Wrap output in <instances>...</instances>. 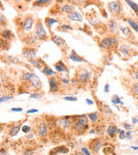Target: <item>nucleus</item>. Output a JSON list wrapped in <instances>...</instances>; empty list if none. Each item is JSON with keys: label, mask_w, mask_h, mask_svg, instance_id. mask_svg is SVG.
Wrapping results in <instances>:
<instances>
[{"label": "nucleus", "mask_w": 138, "mask_h": 155, "mask_svg": "<svg viewBox=\"0 0 138 155\" xmlns=\"http://www.w3.org/2000/svg\"><path fill=\"white\" fill-rule=\"evenodd\" d=\"M36 112H38V110L37 109H30V110H28V114H30V113H36Z\"/></svg>", "instance_id": "obj_42"}, {"label": "nucleus", "mask_w": 138, "mask_h": 155, "mask_svg": "<svg viewBox=\"0 0 138 155\" xmlns=\"http://www.w3.org/2000/svg\"><path fill=\"white\" fill-rule=\"evenodd\" d=\"M128 22H129V23H130V26H131L132 28H133L134 29L136 30V31L138 32V24H137V23H136L134 20H132V19H129Z\"/></svg>", "instance_id": "obj_22"}, {"label": "nucleus", "mask_w": 138, "mask_h": 155, "mask_svg": "<svg viewBox=\"0 0 138 155\" xmlns=\"http://www.w3.org/2000/svg\"><path fill=\"white\" fill-rule=\"evenodd\" d=\"M133 122H134V123H137V119L135 118V117L133 118Z\"/></svg>", "instance_id": "obj_50"}, {"label": "nucleus", "mask_w": 138, "mask_h": 155, "mask_svg": "<svg viewBox=\"0 0 138 155\" xmlns=\"http://www.w3.org/2000/svg\"><path fill=\"white\" fill-rule=\"evenodd\" d=\"M62 82H64L65 84H69V80H68L67 78H62Z\"/></svg>", "instance_id": "obj_48"}, {"label": "nucleus", "mask_w": 138, "mask_h": 155, "mask_svg": "<svg viewBox=\"0 0 138 155\" xmlns=\"http://www.w3.org/2000/svg\"><path fill=\"white\" fill-rule=\"evenodd\" d=\"M33 154H34V151L30 150V149H28V150H26L23 153V155H33Z\"/></svg>", "instance_id": "obj_34"}, {"label": "nucleus", "mask_w": 138, "mask_h": 155, "mask_svg": "<svg viewBox=\"0 0 138 155\" xmlns=\"http://www.w3.org/2000/svg\"><path fill=\"white\" fill-rule=\"evenodd\" d=\"M68 18L72 21H76V22H82L83 17L79 12L77 11H72L70 14H68Z\"/></svg>", "instance_id": "obj_7"}, {"label": "nucleus", "mask_w": 138, "mask_h": 155, "mask_svg": "<svg viewBox=\"0 0 138 155\" xmlns=\"http://www.w3.org/2000/svg\"><path fill=\"white\" fill-rule=\"evenodd\" d=\"M54 67L57 70L58 72H64L66 70V66L64 65V63L61 62V61H59L58 63H56L54 65Z\"/></svg>", "instance_id": "obj_14"}, {"label": "nucleus", "mask_w": 138, "mask_h": 155, "mask_svg": "<svg viewBox=\"0 0 138 155\" xmlns=\"http://www.w3.org/2000/svg\"><path fill=\"white\" fill-rule=\"evenodd\" d=\"M58 88V83H57V78L54 77L51 78L49 79V89L50 91H57Z\"/></svg>", "instance_id": "obj_11"}, {"label": "nucleus", "mask_w": 138, "mask_h": 155, "mask_svg": "<svg viewBox=\"0 0 138 155\" xmlns=\"http://www.w3.org/2000/svg\"><path fill=\"white\" fill-rule=\"evenodd\" d=\"M36 37L38 39H46L47 38V34L45 31L44 28H43V25L41 24L40 22H38L35 25V31H34Z\"/></svg>", "instance_id": "obj_1"}, {"label": "nucleus", "mask_w": 138, "mask_h": 155, "mask_svg": "<svg viewBox=\"0 0 138 155\" xmlns=\"http://www.w3.org/2000/svg\"><path fill=\"white\" fill-rule=\"evenodd\" d=\"M109 9L113 14L118 15L121 12V4L119 2L117 1H112L109 3Z\"/></svg>", "instance_id": "obj_2"}, {"label": "nucleus", "mask_w": 138, "mask_h": 155, "mask_svg": "<svg viewBox=\"0 0 138 155\" xmlns=\"http://www.w3.org/2000/svg\"><path fill=\"white\" fill-rule=\"evenodd\" d=\"M101 146H102V141L99 140V141L96 142L95 145L92 146V150H93L94 152H98V151L99 150V148L101 147Z\"/></svg>", "instance_id": "obj_23"}, {"label": "nucleus", "mask_w": 138, "mask_h": 155, "mask_svg": "<svg viewBox=\"0 0 138 155\" xmlns=\"http://www.w3.org/2000/svg\"><path fill=\"white\" fill-rule=\"evenodd\" d=\"M60 127L63 128V129H68V128L70 127L71 125V120L68 118V117H65V118H62L61 120H59L58 122Z\"/></svg>", "instance_id": "obj_9"}, {"label": "nucleus", "mask_w": 138, "mask_h": 155, "mask_svg": "<svg viewBox=\"0 0 138 155\" xmlns=\"http://www.w3.org/2000/svg\"><path fill=\"white\" fill-rule=\"evenodd\" d=\"M33 19L31 17H29L24 21L23 23V30L25 32H30L32 29V27H33Z\"/></svg>", "instance_id": "obj_6"}, {"label": "nucleus", "mask_w": 138, "mask_h": 155, "mask_svg": "<svg viewBox=\"0 0 138 155\" xmlns=\"http://www.w3.org/2000/svg\"><path fill=\"white\" fill-rule=\"evenodd\" d=\"M62 29H67V30H72V28H71L70 26H68V25H61V27Z\"/></svg>", "instance_id": "obj_38"}, {"label": "nucleus", "mask_w": 138, "mask_h": 155, "mask_svg": "<svg viewBox=\"0 0 138 155\" xmlns=\"http://www.w3.org/2000/svg\"><path fill=\"white\" fill-rule=\"evenodd\" d=\"M10 98H12V97H2L1 99H0V102L3 103L6 100H9V99H10Z\"/></svg>", "instance_id": "obj_39"}, {"label": "nucleus", "mask_w": 138, "mask_h": 155, "mask_svg": "<svg viewBox=\"0 0 138 155\" xmlns=\"http://www.w3.org/2000/svg\"><path fill=\"white\" fill-rule=\"evenodd\" d=\"M69 59H72V60H73V61H76V62H82V61L84 60L83 58L79 57L74 51L72 52V53H71L70 56H69Z\"/></svg>", "instance_id": "obj_13"}, {"label": "nucleus", "mask_w": 138, "mask_h": 155, "mask_svg": "<svg viewBox=\"0 0 138 155\" xmlns=\"http://www.w3.org/2000/svg\"><path fill=\"white\" fill-rule=\"evenodd\" d=\"M0 155H7V152H5L4 149H2L0 152Z\"/></svg>", "instance_id": "obj_45"}, {"label": "nucleus", "mask_w": 138, "mask_h": 155, "mask_svg": "<svg viewBox=\"0 0 138 155\" xmlns=\"http://www.w3.org/2000/svg\"><path fill=\"white\" fill-rule=\"evenodd\" d=\"M81 152H82L83 155H91V154L89 153V151L87 150L86 147H83V148H81Z\"/></svg>", "instance_id": "obj_33"}, {"label": "nucleus", "mask_w": 138, "mask_h": 155, "mask_svg": "<svg viewBox=\"0 0 138 155\" xmlns=\"http://www.w3.org/2000/svg\"><path fill=\"white\" fill-rule=\"evenodd\" d=\"M22 130H23V132L24 133H29L30 131V126H23V128H22Z\"/></svg>", "instance_id": "obj_32"}, {"label": "nucleus", "mask_w": 138, "mask_h": 155, "mask_svg": "<svg viewBox=\"0 0 138 155\" xmlns=\"http://www.w3.org/2000/svg\"><path fill=\"white\" fill-rule=\"evenodd\" d=\"M117 132L120 134H119V138H120V139H124L125 137H126V136H125V133H124V131H123V130H121V129H117Z\"/></svg>", "instance_id": "obj_31"}, {"label": "nucleus", "mask_w": 138, "mask_h": 155, "mask_svg": "<svg viewBox=\"0 0 138 155\" xmlns=\"http://www.w3.org/2000/svg\"><path fill=\"white\" fill-rule=\"evenodd\" d=\"M37 133L40 136H42V137L46 136L47 134H48V128H47L46 124L42 122V123L39 126V128H38Z\"/></svg>", "instance_id": "obj_10"}, {"label": "nucleus", "mask_w": 138, "mask_h": 155, "mask_svg": "<svg viewBox=\"0 0 138 155\" xmlns=\"http://www.w3.org/2000/svg\"><path fill=\"white\" fill-rule=\"evenodd\" d=\"M49 1H44V0H40V1H36L35 2V4H45V3H48Z\"/></svg>", "instance_id": "obj_36"}, {"label": "nucleus", "mask_w": 138, "mask_h": 155, "mask_svg": "<svg viewBox=\"0 0 138 155\" xmlns=\"http://www.w3.org/2000/svg\"><path fill=\"white\" fill-rule=\"evenodd\" d=\"M104 92H109V84H106L105 85V88H104Z\"/></svg>", "instance_id": "obj_46"}, {"label": "nucleus", "mask_w": 138, "mask_h": 155, "mask_svg": "<svg viewBox=\"0 0 138 155\" xmlns=\"http://www.w3.org/2000/svg\"><path fill=\"white\" fill-rule=\"evenodd\" d=\"M47 23H48V26H51V25H53L54 23H58V21H57V20H55V19H53V18H50V17H48V18L47 19Z\"/></svg>", "instance_id": "obj_26"}, {"label": "nucleus", "mask_w": 138, "mask_h": 155, "mask_svg": "<svg viewBox=\"0 0 138 155\" xmlns=\"http://www.w3.org/2000/svg\"><path fill=\"white\" fill-rule=\"evenodd\" d=\"M120 52L124 55L130 54V49H129L128 47L125 46V45H122V46L120 47Z\"/></svg>", "instance_id": "obj_18"}, {"label": "nucleus", "mask_w": 138, "mask_h": 155, "mask_svg": "<svg viewBox=\"0 0 138 155\" xmlns=\"http://www.w3.org/2000/svg\"><path fill=\"white\" fill-rule=\"evenodd\" d=\"M20 128H21V126H16V127L12 128L11 130L10 131V136H15L17 134L18 131L20 130Z\"/></svg>", "instance_id": "obj_19"}, {"label": "nucleus", "mask_w": 138, "mask_h": 155, "mask_svg": "<svg viewBox=\"0 0 138 155\" xmlns=\"http://www.w3.org/2000/svg\"><path fill=\"white\" fill-rule=\"evenodd\" d=\"M126 3H128L129 5H130V6L131 7V8L133 9V10H135L137 13H138V5L137 4V3H135L134 2H132V1H126Z\"/></svg>", "instance_id": "obj_24"}, {"label": "nucleus", "mask_w": 138, "mask_h": 155, "mask_svg": "<svg viewBox=\"0 0 138 155\" xmlns=\"http://www.w3.org/2000/svg\"><path fill=\"white\" fill-rule=\"evenodd\" d=\"M29 81L31 83V84L34 86V88H36V89H39V88H41V81H40L39 78L36 76L35 74H34V73H30V79H29Z\"/></svg>", "instance_id": "obj_5"}, {"label": "nucleus", "mask_w": 138, "mask_h": 155, "mask_svg": "<svg viewBox=\"0 0 138 155\" xmlns=\"http://www.w3.org/2000/svg\"><path fill=\"white\" fill-rule=\"evenodd\" d=\"M116 43V40L113 37H107V38L104 39L100 43V47L104 49H108L109 48L114 45Z\"/></svg>", "instance_id": "obj_3"}, {"label": "nucleus", "mask_w": 138, "mask_h": 155, "mask_svg": "<svg viewBox=\"0 0 138 155\" xmlns=\"http://www.w3.org/2000/svg\"><path fill=\"white\" fill-rule=\"evenodd\" d=\"M11 110H12V111H22V110H23V109H22V108H18V109H15V108H12Z\"/></svg>", "instance_id": "obj_43"}, {"label": "nucleus", "mask_w": 138, "mask_h": 155, "mask_svg": "<svg viewBox=\"0 0 138 155\" xmlns=\"http://www.w3.org/2000/svg\"><path fill=\"white\" fill-rule=\"evenodd\" d=\"M88 117L91 119L92 122H96L98 120V113L97 112H94V113H90L88 114Z\"/></svg>", "instance_id": "obj_21"}, {"label": "nucleus", "mask_w": 138, "mask_h": 155, "mask_svg": "<svg viewBox=\"0 0 138 155\" xmlns=\"http://www.w3.org/2000/svg\"><path fill=\"white\" fill-rule=\"evenodd\" d=\"M117 131V129L115 126H110V127L108 128V129H107V134L110 136H113L114 134H115Z\"/></svg>", "instance_id": "obj_17"}, {"label": "nucleus", "mask_w": 138, "mask_h": 155, "mask_svg": "<svg viewBox=\"0 0 138 155\" xmlns=\"http://www.w3.org/2000/svg\"><path fill=\"white\" fill-rule=\"evenodd\" d=\"M64 99L67 101H71V102H74V101L77 100V98H76V97H66Z\"/></svg>", "instance_id": "obj_35"}, {"label": "nucleus", "mask_w": 138, "mask_h": 155, "mask_svg": "<svg viewBox=\"0 0 138 155\" xmlns=\"http://www.w3.org/2000/svg\"><path fill=\"white\" fill-rule=\"evenodd\" d=\"M72 10H73V7L71 6V5H64V6L61 8V11H62L63 13L70 14L71 12H72Z\"/></svg>", "instance_id": "obj_16"}, {"label": "nucleus", "mask_w": 138, "mask_h": 155, "mask_svg": "<svg viewBox=\"0 0 138 155\" xmlns=\"http://www.w3.org/2000/svg\"><path fill=\"white\" fill-rule=\"evenodd\" d=\"M91 78V73L87 71H83L81 72V73L79 75V79L81 83H86Z\"/></svg>", "instance_id": "obj_8"}, {"label": "nucleus", "mask_w": 138, "mask_h": 155, "mask_svg": "<svg viewBox=\"0 0 138 155\" xmlns=\"http://www.w3.org/2000/svg\"><path fill=\"white\" fill-rule=\"evenodd\" d=\"M35 39H34V37H30V38H29V44H30V45H33V44H34V43H35Z\"/></svg>", "instance_id": "obj_37"}, {"label": "nucleus", "mask_w": 138, "mask_h": 155, "mask_svg": "<svg viewBox=\"0 0 138 155\" xmlns=\"http://www.w3.org/2000/svg\"><path fill=\"white\" fill-rule=\"evenodd\" d=\"M30 73H26L22 76V79H23V81H27L30 79Z\"/></svg>", "instance_id": "obj_28"}, {"label": "nucleus", "mask_w": 138, "mask_h": 155, "mask_svg": "<svg viewBox=\"0 0 138 155\" xmlns=\"http://www.w3.org/2000/svg\"><path fill=\"white\" fill-rule=\"evenodd\" d=\"M41 95L40 94H32L30 97H32V98H39V97H41Z\"/></svg>", "instance_id": "obj_40"}, {"label": "nucleus", "mask_w": 138, "mask_h": 155, "mask_svg": "<svg viewBox=\"0 0 138 155\" xmlns=\"http://www.w3.org/2000/svg\"><path fill=\"white\" fill-rule=\"evenodd\" d=\"M77 122H80V123L84 124V125H86V122H87V118L86 116H79V119H78Z\"/></svg>", "instance_id": "obj_25"}, {"label": "nucleus", "mask_w": 138, "mask_h": 155, "mask_svg": "<svg viewBox=\"0 0 138 155\" xmlns=\"http://www.w3.org/2000/svg\"><path fill=\"white\" fill-rule=\"evenodd\" d=\"M86 103L88 104H93V102H92V101H91L90 99H86Z\"/></svg>", "instance_id": "obj_47"}, {"label": "nucleus", "mask_w": 138, "mask_h": 155, "mask_svg": "<svg viewBox=\"0 0 138 155\" xmlns=\"http://www.w3.org/2000/svg\"><path fill=\"white\" fill-rule=\"evenodd\" d=\"M52 40H53V41H54V42L55 43L56 45H58L59 47H62V46H65V45H66V41H65L62 38H61V37L57 36V35H54V36H53Z\"/></svg>", "instance_id": "obj_12"}, {"label": "nucleus", "mask_w": 138, "mask_h": 155, "mask_svg": "<svg viewBox=\"0 0 138 155\" xmlns=\"http://www.w3.org/2000/svg\"><path fill=\"white\" fill-rule=\"evenodd\" d=\"M123 127H124V129H129V130H130V129H131V127H130V124L123 123Z\"/></svg>", "instance_id": "obj_41"}, {"label": "nucleus", "mask_w": 138, "mask_h": 155, "mask_svg": "<svg viewBox=\"0 0 138 155\" xmlns=\"http://www.w3.org/2000/svg\"><path fill=\"white\" fill-rule=\"evenodd\" d=\"M125 136H126V138L128 139V140H130V131L126 133V134H125Z\"/></svg>", "instance_id": "obj_44"}, {"label": "nucleus", "mask_w": 138, "mask_h": 155, "mask_svg": "<svg viewBox=\"0 0 138 155\" xmlns=\"http://www.w3.org/2000/svg\"><path fill=\"white\" fill-rule=\"evenodd\" d=\"M117 27V24L114 21H110L109 22V28H110V30H114Z\"/></svg>", "instance_id": "obj_27"}, {"label": "nucleus", "mask_w": 138, "mask_h": 155, "mask_svg": "<svg viewBox=\"0 0 138 155\" xmlns=\"http://www.w3.org/2000/svg\"><path fill=\"white\" fill-rule=\"evenodd\" d=\"M121 30H122V32H123V34L124 35H130V29H129L128 28H121Z\"/></svg>", "instance_id": "obj_29"}, {"label": "nucleus", "mask_w": 138, "mask_h": 155, "mask_svg": "<svg viewBox=\"0 0 138 155\" xmlns=\"http://www.w3.org/2000/svg\"><path fill=\"white\" fill-rule=\"evenodd\" d=\"M1 35H2V37H3V38H4L6 40L10 39V37H11V32L8 29H4V30H2Z\"/></svg>", "instance_id": "obj_15"}, {"label": "nucleus", "mask_w": 138, "mask_h": 155, "mask_svg": "<svg viewBox=\"0 0 138 155\" xmlns=\"http://www.w3.org/2000/svg\"><path fill=\"white\" fill-rule=\"evenodd\" d=\"M42 73H44L45 75H48V76H51V75H54V73L52 71L50 68H48V66H45L42 69Z\"/></svg>", "instance_id": "obj_20"}, {"label": "nucleus", "mask_w": 138, "mask_h": 155, "mask_svg": "<svg viewBox=\"0 0 138 155\" xmlns=\"http://www.w3.org/2000/svg\"><path fill=\"white\" fill-rule=\"evenodd\" d=\"M35 55L36 52L34 48H27V49H25L23 51V56L26 59H28L30 60V62L35 59Z\"/></svg>", "instance_id": "obj_4"}, {"label": "nucleus", "mask_w": 138, "mask_h": 155, "mask_svg": "<svg viewBox=\"0 0 138 155\" xmlns=\"http://www.w3.org/2000/svg\"><path fill=\"white\" fill-rule=\"evenodd\" d=\"M135 77H136V78L138 79V70H137V71H136V73H135Z\"/></svg>", "instance_id": "obj_49"}, {"label": "nucleus", "mask_w": 138, "mask_h": 155, "mask_svg": "<svg viewBox=\"0 0 138 155\" xmlns=\"http://www.w3.org/2000/svg\"><path fill=\"white\" fill-rule=\"evenodd\" d=\"M133 92L135 95H137L138 96V82L136 83L135 84H134L133 86Z\"/></svg>", "instance_id": "obj_30"}]
</instances>
